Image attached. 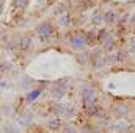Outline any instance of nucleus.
<instances>
[{
    "instance_id": "ddd939ff",
    "label": "nucleus",
    "mask_w": 135,
    "mask_h": 133,
    "mask_svg": "<svg viewBox=\"0 0 135 133\" xmlns=\"http://www.w3.org/2000/svg\"><path fill=\"white\" fill-rule=\"evenodd\" d=\"M102 19H104V13H102L101 9H98V11L93 14V24H99Z\"/></svg>"
},
{
    "instance_id": "7ed1b4c3",
    "label": "nucleus",
    "mask_w": 135,
    "mask_h": 133,
    "mask_svg": "<svg viewBox=\"0 0 135 133\" xmlns=\"http://www.w3.org/2000/svg\"><path fill=\"white\" fill-rule=\"evenodd\" d=\"M36 33L39 34L41 38H49V36L54 34V25L50 22H42L41 25H38Z\"/></svg>"
},
{
    "instance_id": "9b49d317",
    "label": "nucleus",
    "mask_w": 135,
    "mask_h": 133,
    "mask_svg": "<svg viewBox=\"0 0 135 133\" xmlns=\"http://www.w3.org/2000/svg\"><path fill=\"white\" fill-rule=\"evenodd\" d=\"M19 121H21V124L27 125V124H30V122H32V114H30V113H24V114L19 117Z\"/></svg>"
},
{
    "instance_id": "f3484780",
    "label": "nucleus",
    "mask_w": 135,
    "mask_h": 133,
    "mask_svg": "<svg viewBox=\"0 0 135 133\" xmlns=\"http://www.w3.org/2000/svg\"><path fill=\"white\" fill-rule=\"evenodd\" d=\"M63 133H77V132H75V129H74V127H71V125H66V127L63 129Z\"/></svg>"
},
{
    "instance_id": "f257e3e1",
    "label": "nucleus",
    "mask_w": 135,
    "mask_h": 133,
    "mask_svg": "<svg viewBox=\"0 0 135 133\" xmlns=\"http://www.w3.org/2000/svg\"><path fill=\"white\" fill-rule=\"evenodd\" d=\"M68 42H69V45H71L72 49H75V50H80V49L85 47V44H88V42H86V36H83V34H80V33L72 34Z\"/></svg>"
},
{
    "instance_id": "f03ea898",
    "label": "nucleus",
    "mask_w": 135,
    "mask_h": 133,
    "mask_svg": "<svg viewBox=\"0 0 135 133\" xmlns=\"http://www.w3.org/2000/svg\"><path fill=\"white\" fill-rule=\"evenodd\" d=\"M118 19H119V11H118L116 8H110V9L104 11V22H105L107 25L116 24Z\"/></svg>"
},
{
    "instance_id": "f8f14e48",
    "label": "nucleus",
    "mask_w": 135,
    "mask_h": 133,
    "mask_svg": "<svg viewBox=\"0 0 135 133\" xmlns=\"http://www.w3.org/2000/svg\"><path fill=\"white\" fill-rule=\"evenodd\" d=\"M30 44H32V39L25 36V38H22V39H21L19 47H21V49H28V47H30Z\"/></svg>"
},
{
    "instance_id": "2eb2a0df",
    "label": "nucleus",
    "mask_w": 135,
    "mask_h": 133,
    "mask_svg": "<svg viewBox=\"0 0 135 133\" xmlns=\"http://www.w3.org/2000/svg\"><path fill=\"white\" fill-rule=\"evenodd\" d=\"M93 39H94V41L98 39V36H96V32H90V33L86 34V42H93Z\"/></svg>"
},
{
    "instance_id": "20e7f679",
    "label": "nucleus",
    "mask_w": 135,
    "mask_h": 133,
    "mask_svg": "<svg viewBox=\"0 0 135 133\" xmlns=\"http://www.w3.org/2000/svg\"><path fill=\"white\" fill-rule=\"evenodd\" d=\"M57 27L58 28H68V27H71V17H69V14H61L58 17Z\"/></svg>"
},
{
    "instance_id": "6e6552de",
    "label": "nucleus",
    "mask_w": 135,
    "mask_h": 133,
    "mask_svg": "<svg viewBox=\"0 0 135 133\" xmlns=\"http://www.w3.org/2000/svg\"><path fill=\"white\" fill-rule=\"evenodd\" d=\"M113 113H115L116 116H126V114H127V110H126L124 105H115V106H113Z\"/></svg>"
},
{
    "instance_id": "39448f33",
    "label": "nucleus",
    "mask_w": 135,
    "mask_h": 133,
    "mask_svg": "<svg viewBox=\"0 0 135 133\" xmlns=\"http://www.w3.org/2000/svg\"><path fill=\"white\" fill-rule=\"evenodd\" d=\"M66 93V85H55L54 89H52V96L55 99H61Z\"/></svg>"
},
{
    "instance_id": "9d476101",
    "label": "nucleus",
    "mask_w": 135,
    "mask_h": 133,
    "mask_svg": "<svg viewBox=\"0 0 135 133\" xmlns=\"http://www.w3.org/2000/svg\"><path fill=\"white\" fill-rule=\"evenodd\" d=\"M127 53H129V50H126V49H119V50L116 52V60H118V61H124L126 57H127Z\"/></svg>"
},
{
    "instance_id": "dca6fc26",
    "label": "nucleus",
    "mask_w": 135,
    "mask_h": 133,
    "mask_svg": "<svg viewBox=\"0 0 135 133\" xmlns=\"http://www.w3.org/2000/svg\"><path fill=\"white\" fill-rule=\"evenodd\" d=\"M129 53L131 55H135V39L131 41V45H129Z\"/></svg>"
},
{
    "instance_id": "0eeeda50",
    "label": "nucleus",
    "mask_w": 135,
    "mask_h": 133,
    "mask_svg": "<svg viewBox=\"0 0 135 133\" xmlns=\"http://www.w3.org/2000/svg\"><path fill=\"white\" fill-rule=\"evenodd\" d=\"M3 133H19V129H17L14 124L6 122V124L3 125Z\"/></svg>"
},
{
    "instance_id": "1a4fd4ad",
    "label": "nucleus",
    "mask_w": 135,
    "mask_h": 133,
    "mask_svg": "<svg viewBox=\"0 0 135 133\" xmlns=\"http://www.w3.org/2000/svg\"><path fill=\"white\" fill-rule=\"evenodd\" d=\"M110 38H112V36H110V33H108L107 30H101V32H99V34H98V41H99V42H102V44H104V42H107Z\"/></svg>"
},
{
    "instance_id": "4468645a",
    "label": "nucleus",
    "mask_w": 135,
    "mask_h": 133,
    "mask_svg": "<svg viewBox=\"0 0 135 133\" xmlns=\"http://www.w3.org/2000/svg\"><path fill=\"white\" fill-rule=\"evenodd\" d=\"M113 45H115V42H113V39L110 38L107 42H104V50H108V52H110V50H113Z\"/></svg>"
},
{
    "instance_id": "a211bd4d",
    "label": "nucleus",
    "mask_w": 135,
    "mask_h": 133,
    "mask_svg": "<svg viewBox=\"0 0 135 133\" xmlns=\"http://www.w3.org/2000/svg\"><path fill=\"white\" fill-rule=\"evenodd\" d=\"M39 93H41L39 89H36V91H33V94L30 93V96H28V102H32V100H35V99H36V96H38Z\"/></svg>"
},
{
    "instance_id": "423d86ee",
    "label": "nucleus",
    "mask_w": 135,
    "mask_h": 133,
    "mask_svg": "<svg viewBox=\"0 0 135 133\" xmlns=\"http://www.w3.org/2000/svg\"><path fill=\"white\" fill-rule=\"evenodd\" d=\"M46 127L49 129V130H58L60 127H61V122H60V119L58 117H52V119H49L47 122H46Z\"/></svg>"
}]
</instances>
